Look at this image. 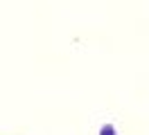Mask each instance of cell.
Listing matches in <instances>:
<instances>
[{
  "mask_svg": "<svg viewBox=\"0 0 149 135\" xmlns=\"http://www.w3.org/2000/svg\"><path fill=\"white\" fill-rule=\"evenodd\" d=\"M100 135H115V126L113 124H104L100 128Z\"/></svg>",
  "mask_w": 149,
  "mask_h": 135,
  "instance_id": "obj_1",
  "label": "cell"
}]
</instances>
